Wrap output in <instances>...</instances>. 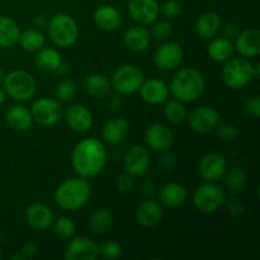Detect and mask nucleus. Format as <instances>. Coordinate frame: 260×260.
<instances>
[{
    "label": "nucleus",
    "mask_w": 260,
    "mask_h": 260,
    "mask_svg": "<svg viewBox=\"0 0 260 260\" xmlns=\"http://www.w3.org/2000/svg\"><path fill=\"white\" fill-rule=\"evenodd\" d=\"M112 223H113V213L106 207L95 210L89 218V229L91 230V233L96 234V235H103L107 231H109Z\"/></svg>",
    "instance_id": "nucleus-33"
},
{
    "label": "nucleus",
    "mask_w": 260,
    "mask_h": 260,
    "mask_svg": "<svg viewBox=\"0 0 260 260\" xmlns=\"http://www.w3.org/2000/svg\"><path fill=\"white\" fill-rule=\"evenodd\" d=\"M162 152H164V154L160 156L159 164L162 169L167 170V172H170V170H173L175 167H177V157H175L173 154H170V152H167V151H162Z\"/></svg>",
    "instance_id": "nucleus-44"
},
{
    "label": "nucleus",
    "mask_w": 260,
    "mask_h": 260,
    "mask_svg": "<svg viewBox=\"0 0 260 260\" xmlns=\"http://www.w3.org/2000/svg\"><path fill=\"white\" fill-rule=\"evenodd\" d=\"M140 95L142 101L151 106L161 104L169 98V85L164 80L157 78H151L149 80H144L140 88Z\"/></svg>",
    "instance_id": "nucleus-17"
},
{
    "label": "nucleus",
    "mask_w": 260,
    "mask_h": 260,
    "mask_svg": "<svg viewBox=\"0 0 260 260\" xmlns=\"http://www.w3.org/2000/svg\"><path fill=\"white\" fill-rule=\"evenodd\" d=\"M20 29L17 22L9 17H0V47L10 48L19 42Z\"/></svg>",
    "instance_id": "nucleus-30"
},
{
    "label": "nucleus",
    "mask_w": 260,
    "mask_h": 260,
    "mask_svg": "<svg viewBox=\"0 0 260 260\" xmlns=\"http://www.w3.org/2000/svg\"><path fill=\"white\" fill-rule=\"evenodd\" d=\"M244 210H245V208H244L243 202H240V201L234 200L228 203V212L230 213V215L240 216L244 213Z\"/></svg>",
    "instance_id": "nucleus-46"
},
{
    "label": "nucleus",
    "mask_w": 260,
    "mask_h": 260,
    "mask_svg": "<svg viewBox=\"0 0 260 260\" xmlns=\"http://www.w3.org/2000/svg\"><path fill=\"white\" fill-rule=\"evenodd\" d=\"M10 259H12V260H24V256L20 254V255H13Z\"/></svg>",
    "instance_id": "nucleus-54"
},
{
    "label": "nucleus",
    "mask_w": 260,
    "mask_h": 260,
    "mask_svg": "<svg viewBox=\"0 0 260 260\" xmlns=\"http://www.w3.org/2000/svg\"><path fill=\"white\" fill-rule=\"evenodd\" d=\"M222 28V22L217 13L206 12L197 18L194 24L196 35L202 40H212L217 37Z\"/></svg>",
    "instance_id": "nucleus-21"
},
{
    "label": "nucleus",
    "mask_w": 260,
    "mask_h": 260,
    "mask_svg": "<svg viewBox=\"0 0 260 260\" xmlns=\"http://www.w3.org/2000/svg\"><path fill=\"white\" fill-rule=\"evenodd\" d=\"M99 255L106 260H116L121 258L122 255V246L117 241L111 240L106 241L103 245L99 248Z\"/></svg>",
    "instance_id": "nucleus-39"
},
{
    "label": "nucleus",
    "mask_w": 260,
    "mask_h": 260,
    "mask_svg": "<svg viewBox=\"0 0 260 260\" xmlns=\"http://www.w3.org/2000/svg\"><path fill=\"white\" fill-rule=\"evenodd\" d=\"M108 106L112 111H114V109H119V107H121V101H119V99H117V96H112V99L109 101Z\"/></svg>",
    "instance_id": "nucleus-49"
},
{
    "label": "nucleus",
    "mask_w": 260,
    "mask_h": 260,
    "mask_svg": "<svg viewBox=\"0 0 260 260\" xmlns=\"http://www.w3.org/2000/svg\"><path fill=\"white\" fill-rule=\"evenodd\" d=\"M151 37L159 41L168 40L173 35V25L169 20H155L151 24Z\"/></svg>",
    "instance_id": "nucleus-38"
},
{
    "label": "nucleus",
    "mask_w": 260,
    "mask_h": 260,
    "mask_svg": "<svg viewBox=\"0 0 260 260\" xmlns=\"http://www.w3.org/2000/svg\"><path fill=\"white\" fill-rule=\"evenodd\" d=\"M3 79H4V73H3V69H2V66H0V84H2Z\"/></svg>",
    "instance_id": "nucleus-55"
},
{
    "label": "nucleus",
    "mask_w": 260,
    "mask_h": 260,
    "mask_svg": "<svg viewBox=\"0 0 260 260\" xmlns=\"http://www.w3.org/2000/svg\"><path fill=\"white\" fill-rule=\"evenodd\" d=\"M155 192V184L151 180H145L141 184V193L145 196H151Z\"/></svg>",
    "instance_id": "nucleus-48"
},
{
    "label": "nucleus",
    "mask_w": 260,
    "mask_h": 260,
    "mask_svg": "<svg viewBox=\"0 0 260 260\" xmlns=\"http://www.w3.org/2000/svg\"><path fill=\"white\" fill-rule=\"evenodd\" d=\"M244 113L253 119H258L260 117V99L258 95L250 96L244 103Z\"/></svg>",
    "instance_id": "nucleus-42"
},
{
    "label": "nucleus",
    "mask_w": 260,
    "mask_h": 260,
    "mask_svg": "<svg viewBox=\"0 0 260 260\" xmlns=\"http://www.w3.org/2000/svg\"><path fill=\"white\" fill-rule=\"evenodd\" d=\"M150 162H151V157L147 149L139 145L129 147L123 155V168L127 174L132 177L144 175L149 170Z\"/></svg>",
    "instance_id": "nucleus-12"
},
{
    "label": "nucleus",
    "mask_w": 260,
    "mask_h": 260,
    "mask_svg": "<svg viewBox=\"0 0 260 260\" xmlns=\"http://www.w3.org/2000/svg\"><path fill=\"white\" fill-rule=\"evenodd\" d=\"M210 41L207 53L211 60L216 61V62H226L233 57L234 45L231 40L225 37H215Z\"/></svg>",
    "instance_id": "nucleus-28"
},
{
    "label": "nucleus",
    "mask_w": 260,
    "mask_h": 260,
    "mask_svg": "<svg viewBox=\"0 0 260 260\" xmlns=\"http://www.w3.org/2000/svg\"><path fill=\"white\" fill-rule=\"evenodd\" d=\"M123 42L128 50L142 52L151 43V33L145 25H134L124 32Z\"/></svg>",
    "instance_id": "nucleus-24"
},
{
    "label": "nucleus",
    "mask_w": 260,
    "mask_h": 260,
    "mask_svg": "<svg viewBox=\"0 0 260 260\" xmlns=\"http://www.w3.org/2000/svg\"><path fill=\"white\" fill-rule=\"evenodd\" d=\"M206 88L202 73L194 68H185L178 71L169 85L170 94L183 103H190L200 98Z\"/></svg>",
    "instance_id": "nucleus-3"
},
{
    "label": "nucleus",
    "mask_w": 260,
    "mask_h": 260,
    "mask_svg": "<svg viewBox=\"0 0 260 260\" xmlns=\"http://www.w3.org/2000/svg\"><path fill=\"white\" fill-rule=\"evenodd\" d=\"M35 24L37 25V27H43V25L46 24L45 18H43L42 15H38L37 18H35Z\"/></svg>",
    "instance_id": "nucleus-50"
},
{
    "label": "nucleus",
    "mask_w": 260,
    "mask_h": 260,
    "mask_svg": "<svg viewBox=\"0 0 260 260\" xmlns=\"http://www.w3.org/2000/svg\"><path fill=\"white\" fill-rule=\"evenodd\" d=\"M128 134V122L121 117L111 118L104 123L102 129V137L106 142L111 145L121 144L124 141Z\"/></svg>",
    "instance_id": "nucleus-25"
},
{
    "label": "nucleus",
    "mask_w": 260,
    "mask_h": 260,
    "mask_svg": "<svg viewBox=\"0 0 260 260\" xmlns=\"http://www.w3.org/2000/svg\"><path fill=\"white\" fill-rule=\"evenodd\" d=\"M48 36L53 45L61 48H68L76 42L79 37V27L76 20L66 13H57L47 24Z\"/></svg>",
    "instance_id": "nucleus-4"
},
{
    "label": "nucleus",
    "mask_w": 260,
    "mask_h": 260,
    "mask_svg": "<svg viewBox=\"0 0 260 260\" xmlns=\"http://www.w3.org/2000/svg\"><path fill=\"white\" fill-rule=\"evenodd\" d=\"M63 256L66 260H95L99 256V248L90 239L79 236L68 244Z\"/></svg>",
    "instance_id": "nucleus-14"
},
{
    "label": "nucleus",
    "mask_w": 260,
    "mask_h": 260,
    "mask_svg": "<svg viewBox=\"0 0 260 260\" xmlns=\"http://www.w3.org/2000/svg\"><path fill=\"white\" fill-rule=\"evenodd\" d=\"M222 178L225 180L226 189L233 194L241 193L248 184V174L240 167H233L229 170L226 169Z\"/></svg>",
    "instance_id": "nucleus-32"
},
{
    "label": "nucleus",
    "mask_w": 260,
    "mask_h": 260,
    "mask_svg": "<svg viewBox=\"0 0 260 260\" xmlns=\"http://www.w3.org/2000/svg\"><path fill=\"white\" fill-rule=\"evenodd\" d=\"M33 121L37 122L40 126L51 127L55 126L56 123L62 118V108L57 99L47 98H38L30 108Z\"/></svg>",
    "instance_id": "nucleus-9"
},
{
    "label": "nucleus",
    "mask_w": 260,
    "mask_h": 260,
    "mask_svg": "<svg viewBox=\"0 0 260 260\" xmlns=\"http://www.w3.org/2000/svg\"><path fill=\"white\" fill-rule=\"evenodd\" d=\"M184 51L177 42H165L155 51L154 63L159 70L172 71L182 63Z\"/></svg>",
    "instance_id": "nucleus-11"
},
{
    "label": "nucleus",
    "mask_w": 260,
    "mask_h": 260,
    "mask_svg": "<svg viewBox=\"0 0 260 260\" xmlns=\"http://www.w3.org/2000/svg\"><path fill=\"white\" fill-rule=\"evenodd\" d=\"M91 196V185L86 178L75 177L63 180L55 190V202L61 210L74 212L83 208Z\"/></svg>",
    "instance_id": "nucleus-2"
},
{
    "label": "nucleus",
    "mask_w": 260,
    "mask_h": 260,
    "mask_svg": "<svg viewBox=\"0 0 260 260\" xmlns=\"http://www.w3.org/2000/svg\"><path fill=\"white\" fill-rule=\"evenodd\" d=\"M84 88L89 95L94 96V98H103L109 93L112 86L111 81L106 75L94 73L86 76L85 81H84Z\"/></svg>",
    "instance_id": "nucleus-31"
},
{
    "label": "nucleus",
    "mask_w": 260,
    "mask_h": 260,
    "mask_svg": "<svg viewBox=\"0 0 260 260\" xmlns=\"http://www.w3.org/2000/svg\"><path fill=\"white\" fill-rule=\"evenodd\" d=\"M66 71H68V66H66L65 63L62 62V63H61L60 66H58V68H57V70H56L55 73L57 74V75H63V74L66 73Z\"/></svg>",
    "instance_id": "nucleus-51"
},
{
    "label": "nucleus",
    "mask_w": 260,
    "mask_h": 260,
    "mask_svg": "<svg viewBox=\"0 0 260 260\" xmlns=\"http://www.w3.org/2000/svg\"><path fill=\"white\" fill-rule=\"evenodd\" d=\"M20 254L24 256V259H33L38 254V248L35 243H28L23 244L22 250H20Z\"/></svg>",
    "instance_id": "nucleus-45"
},
{
    "label": "nucleus",
    "mask_w": 260,
    "mask_h": 260,
    "mask_svg": "<svg viewBox=\"0 0 260 260\" xmlns=\"http://www.w3.org/2000/svg\"><path fill=\"white\" fill-rule=\"evenodd\" d=\"M3 89L14 101L25 102L33 98L37 90V83L29 73L24 70L10 71L2 81Z\"/></svg>",
    "instance_id": "nucleus-5"
},
{
    "label": "nucleus",
    "mask_w": 260,
    "mask_h": 260,
    "mask_svg": "<svg viewBox=\"0 0 260 260\" xmlns=\"http://www.w3.org/2000/svg\"><path fill=\"white\" fill-rule=\"evenodd\" d=\"M76 90H78V88H76V84L73 80H70V79H63V80H61L56 85V99L58 102H65V103H68V102H71L75 98Z\"/></svg>",
    "instance_id": "nucleus-37"
},
{
    "label": "nucleus",
    "mask_w": 260,
    "mask_h": 260,
    "mask_svg": "<svg viewBox=\"0 0 260 260\" xmlns=\"http://www.w3.org/2000/svg\"><path fill=\"white\" fill-rule=\"evenodd\" d=\"M145 141L154 151H168L174 142V134L164 123H154L147 127L145 132Z\"/></svg>",
    "instance_id": "nucleus-15"
},
{
    "label": "nucleus",
    "mask_w": 260,
    "mask_h": 260,
    "mask_svg": "<svg viewBox=\"0 0 260 260\" xmlns=\"http://www.w3.org/2000/svg\"><path fill=\"white\" fill-rule=\"evenodd\" d=\"M25 221L35 230L45 231L53 225L55 216L48 206L43 203H32L25 210Z\"/></svg>",
    "instance_id": "nucleus-18"
},
{
    "label": "nucleus",
    "mask_w": 260,
    "mask_h": 260,
    "mask_svg": "<svg viewBox=\"0 0 260 260\" xmlns=\"http://www.w3.org/2000/svg\"><path fill=\"white\" fill-rule=\"evenodd\" d=\"M162 218V210L159 202L145 200L136 210V221L142 228H155Z\"/></svg>",
    "instance_id": "nucleus-23"
},
{
    "label": "nucleus",
    "mask_w": 260,
    "mask_h": 260,
    "mask_svg": "<svg viewBox=\"0 0 260 260\" xmlns=\"http://www.w3.org/2000/svg\"><path fill=\"white\" fill-rule=\"evenodd\" d=\"M221 78L228 88L238 90L248 85L254 76V63L245 57L230 58L221 71Z\"/></svg>",
    "instance_id": "nucleus-6"
},
{
    "label": "nucleus",
    "mask_w": 260,
    "mask_h": 260,
    "mask_svg": "<svg viewBox=\"0 0 260 260\" xmlns=\"http://www.w3.org/2000/svg\"><path fill=\"white\" fill-rule=\"evenodd\" d=\"M228 162L222 155L210 152L205 155L200 162V174L206 182H217L225 174Z\"/></svg>",
    "instance_id": "nucleus-16"
},
{
    "label": "nucleus",
    "mask_w": 260,
    "mask_h": 260,
    "mask_svg": "<svg viewBox=\"0 0 260 260\" xmlns=\"http://www.w3.org/2000/svg\"><path fill=\"white\" fill-rule=\"evenodd\" d=\"M160 12L168 19H174V18L179 17L182 14V4L177 2V0H167L160 7Z\"/></svg>",
    "instance_id": "nucleus-41"
},
{
    "label": "nucleus",
    "mask_w": 260,
    "mask_h": 260,
    "mask_svg": "<svg viewBox=\"0 0 260 260\" xmlns=\"http://www.w3.org/2000/svg\"><path fill=\"white\" fill-rule=\"evenodd\" d=\"M188 198V192L184 185L179 183H168L160 189V201L165 207L177 208L184 205Z\"/></svg>",
    "instance_id": "nucleus-26"
},
{
    "label": "nucleus",
    "mask_w": 260,
    "mask_h": 260,
    "mask_svg": "<svg viewBox=\"0 0 260 260\" xmlns=\"http://www.w3.org/2000/svg\"><path fill=\"white\" fill-rule=\"evenodd\" d=\"M107 164V149L101 140L88 137L75 145L71 154V165L79 177H96L103 172Z\"/></svg>",
    "instance_id": "nucleus-1"
},
{
    "label": "nucleus",
    "mask_w": 260,
    "mask_h": 260,
    "mask_svg": "<svg viewBox=\"0 0 260 260\" xmlns=\"http://www.w3.org/2000/svg\"><path fill=\"white\" fill-rule=\"evenodd\" d=\"M65 121L68 126L75 132H86L93 126V114L90 109L83 104H73L65 112Z\"/></svg>",
    "instance_id": "nucleus-20"
},
{
    "label": "nucleus",
    "mask_w": 260,
    "mask_h": 260,
    "mask_svg": "<svg viewBox=\"0 0 260 260\" xmlns=\"http://www.w3.org/2000/svg\"><path fill=\"white\" fill-rule=\"evenodd\" d=\"M53 229H55L56 235L62 240H70L76 233L75 222L66 216H61L57 220L53 221Z\"/></svg>",
    "instance_id": "nucleus-36"
},
{
    "label": "nucleus",
    "mask_w": 260,
    "mask_h": 260,
    "mask_svg": "<svg viewBox=\"0 0 260 260\" xmlns=\"http://www.w3.org/2000/svg\"><path fill=\"white\" fill-rule=\"evenodd\" d=\"M225 202V192L216 182H206L193 194V203L200 212L215 213Z\"/></svg>",
    "instance_id": "nucleus-8"
},
{
    "label": "nucleus",
    "mask_w": 260,
    "mask_h": 260,
    "mask_svg": "<svg viewBox=\"0 0 260 260\" xmlns=\"http://www.w3.org/2000/svg\"><path fill=\"white\" fill-rule=\"evenodd\" d=\"M216 128H217V136L222 141L234 142L238 140L239 129L235 124L230 123V122H223V123H218Z\"/></svg>",
    "instance_id": "nucleus-40"
},
{
    "label": "nucleus",
    "mask_w": 260,
    "mask_h": 260,
    "mask_svg": "<svg viewBox=\"0 0 260 260\" xmlns=\"http://www.w3.org/2000/svg\"><path fill=\"white\" fill-rule=\"evenodd\" d=\"M3 258V254H2V251H0V259Z\"/></svg>",
    "instance_id": "nucleus-56"
},
{
    "label": "nucleus",
    "mask_w": 260,
    "mask_h": 260,
    "mask_svg": "<svg viewBox=\"0 0 260 260\" xmlns=\"http://www.w3.org/2000/svg\"><path fill=\"white\" fill-rule=\"evenodd\" d=\"M164 116L167 118V121H169L170 123H182L187 118V109H185L184 103L178 101V99H173V101L167 102L164 108Z\"/></svg>",
    "instance_id": "nucleus-35"
},
{
    "label": "nucleus",
    "mask_w": 260,
    "mask_h": 260,
    "mask_svg": "<svg viewBox=\"0 0 260 260\" xmlns=\"http://www.w3.org/2000/svg\"><path fill=\"white\" fill-rule=\"evenodd\" d=\"M223 36L225 38H229V40H233V38H236V36L239 35V27L235 24V23H228L223 27Z\"/></svg>",
    "instance_id": "nucleus-47"
},
{
    "label": "nucleus",
    "mask_w": 260,
    "mask_h": 260,
    "mask_svg": "<svg viewBox=\"0 0 260 260\" xmlns=\"http://www.w3.org/2000/svg\"><path fill=\"white\" fill-rule=\"evenodd\" d=\"M46 38L41 30L30 28V29H25L20 32L19 42L23 50L29 51V52H37L42 47H45Z\"/></svg>",
    "instance_id": "nucleus-34"
},
{
    "label": "nucleus",
    "mask_w": 260,
    "mask_h": 260,
    "mask_svg": "<svg viewBox=\"0 0 260 260\" xmlns=\"http://www.w3.org/2000/svg\"><path fill=\"white\" fill-rule=\"evenodd\" d=\"M128 12L137 24L147 27L159 17L160 5L156 0H129Z\"/></svg>",
    "instance_id": "nucleus-13"
},
{
    "label": "nucleus",
    "mask_w": 260,
    "mask_h": 260,
    "mask_svg": "<svg viewBox=\"0 0 260 260\" xmlns=\"http://www.w3.org/2000/svg\"><path fill=\"white\" fill-rule=\"evenodd\" d=\"M94 23L96 27L104 32H113L118 29L122 23V15L113 5H101L94 12Z\"/></svg>",
    "instance_id": "nucleus-22"
},
{
    "label": "nucleus",
    "mask_w": 260,
    "mask_h": 260,
    "mask_svg": "<svg viewBox=\"0 0 260 260\" xmlns=\"http://www.w3.org/2000/svg\"><path fill=\"white\" fill-rule=\"evenodd\" d=\"M260 75V63H254V76L258 78Z\"/></svg>",
    "instance_id": "nucleus-53"
},
{
    "label": "nucleus",
    "mask_w": 260,
    "mask_h": 260,
    "mask_svg": "<svg viewBox=\"0 0 260 260\" xmlns=\"http://www.w3.org/2000/svg\"><path fill=\"white\" fill-rule=\"evenodd\" d=\"M234 50L238 51L240 56L245 58L256 57L260 55V32L258 28H249V29L239 32L235 38Z\"/></svg>",
    "instance_id": "nucleus-19"
},
{
    "label": "nucleus",
    "mask_w": 260,
    "mask_h": 260,
    "mask_svg": "<svg viewBox=\"0 0 260 260\" xmlns=\"http://www.w3.org/2000/svg\"><path fill=\"white\" fill-rule=\"evenodd\" d=\"M35 63L40 70L47 73H55L58 66L62 63V57L57 50L52 47H42L37 51Z\"/></svg>",
    "instance_id": "nucleus-29"
},
{
    "label": "nucleus",
    "mask_w": 260,
    "mask_h": 260,
    "mask_svg": "<svg viewBox=\"0 0 260 260\" xmlns=\"http://www.w3.org/2000/svg\"><path fill=\"white\" fill-rule=\"evenodd\" d=\"M145 75L140 68L135 65H122L111 78V86L119 94H134L140 90Z\"/></svg>",
    "instance_id": "nucleus-7"
},
{
    "label": "nucleus",
    "mask_w": 260,
    "mask_h": 260,
    "mask_svg": "<svg viewBox=\"0 0 260 260\" xmlns=\"http://www.w3.org/2000/svg\"><path fill=\"white\" fill-rule=\"evenodd\" d=\"M5 121L15 131H27L32 126V113L24 106H13L5 112Z\"/></svg>",
    "instance_id": "nucleus-27"
},
{
    "label": "nucleus",
    "mask_w": 260,
    "mask_h": 260,
    "mask_svg": "<svg viewBox=\"0 0 260 260\" xmlns=\"http://www.w3.org/2000/svg\"><path fill=\"white\" fill-rule=\"evenodd\" d=\"M5 101H7V93L4 91V89L0 88V107L5 103Z\"/></svg>",
    "instance_id": "nucleus-52"
},
{
    "label": "nucleus",
    "mask_w": 260,
    "mask_h": 260,
    "mask_svg": "<svg viewBox=\"0 0 260 260\" xmlns=\"http://www.w3.org/2000/svg\"><path fill=\"white\" fill-rule=\"evenodd\" d=\"M132 187H134V179H132V175L127 174V173L119 175L116 179V189L119 193H128Z\"/></svg>",
    "instance_id": "nucleus-43"
},
{
    "label": "nucleus",
    "mask_w": 260,
    "mask_h": 260,
    "mask_svg": "<svg viewBox=\"0 0 260 260\" xmlns=\"http://www.w3.org/2000/svg\"><path fill=\"white\" fill-rule=\"evenodd\" d=\"M188 123L197 134H207L220 123V113L211 106H200L189 113Z\"/></svg>",
    "instance_id": "nucleus-10"
}]
</instances>
